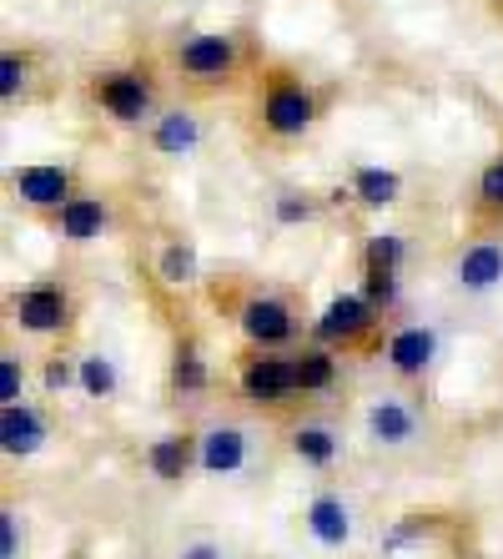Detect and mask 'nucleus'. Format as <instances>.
Returning a JSON list of instances; mask_svg holds the SVG:
<instances>
[{
  "mask_svg": "<svg viewBox=\"0 0 503 559\" xmlns=\"http://www.w3.org/2000/svg\"><path fill=\"white\" fill-rule=\"evenodd\" d=\"M362 429H368L373 449H408V443H418V408L403 393H378L362 414Z\"/></svg>",
  "mask_w": 503,
  "mask_h": 559,
  "instance_id": "9",
  "label": "nucleus"
},
{
  "mask_svg": "<svg viewBox=\"0 0 503 559\" xmlns=\"http://www.w3.org/2000/svg\"><path fill=\"white\" fill-rule=\"evenodd\" d=\"M31 81H36V51H26V46L15 51V46H11V51L0 56V102H5V106L26 102Z\"/></svg>",
  "mask_w": 503,
  "mask_h": 559,
  "instance_id": "22",
  "label": "nucleus"
},
{
  "mask_svg": "<svg viewBox=\"0 0 503 559\" xmlns=\"http://www.w3.org/2000/svg\"><path fill=\"white\" fill-rule=\"evenodd\" d=\"M247 459H252V433H247L242 424H212V429L202 433V459H196L202 474L232 479V474L247 468Z\"/></svg>",
  "mask_w": 503,
  "mask_h": 559,
  "instance_id": "13",
  "label": "nucleus"
},
{
  "mask_svg": "<svg viewBox=\"0 0 503 559\" xmlns=\"http://www.w3.org/2000/svg\"><path fill=\"white\" fill-rule=\"evenodd\" d=\"M318 212H323V202L312 192H277L272 197V222L277 227H302V222H318Z\"/></svg>",
  "mask_w": 503,
  "mask_h": 559,
  "instance_id": "27",
  "label": "nucleus"
},
{
  "mask_svg": "<svg viewBox=\"0 0 503 559\" xmlns=\"http://www.w3.org/2000/svg\"><path fill=\"white\" fill-rule=\"evenodd\" d=\"M474 222H503V152L474 182Z\"/></svg>",
  "mask_w": 503,
  "mask_h": 559,
  "instance_id": "24",
  "label": "nucleus"
},
{
  "mask_svg": "<svg viewBox=\"0 0 503 559\" xmlns=\"http://www.w3.org/2000/svg\"><path fill=\"white\" fill-rule=\"evenodd\" d=\"M142 459H146V468H152L161 484H181L196 468V459H202V433H192V429L161 433V439L146 443Z\"/></svg>",
  "mask_w": 503,
  "mask_h": 559,
  "instance_id": "15",
  "label": "nucleus"
},
{
  "mask_svg": "<svg viewBox=\"0 0 503 559\" xmlns=\"http://www.w3.org/2000/svg\"><path fill=\"white\" fill-rule=\"evenodd\" d=\"M287 449H292L297 464H308V468H333L337 454H343V433H337L333 424H323V418H302V424L287 433Z\"/></svg>",
  "mask_w": 503,
  "mask_h": 559,
  "instance_id": "19",
  "label": "nucleus"
},
{
  "mask_svg": "<svg viewBox=\"0 0 503 559\" xmlns=\"http://www.w3.org/2000/svg\"><path fill=\"white\" fill-rule=\"evenodd\" d=\"M177 559H227V545L207 539V534H196V539H181L177 545Z\"/></svg>",
  "mask_w": 503,
  "mask_h": 559,
  "instance_id": "31",
  "label": "nucleus"
},
{
  "mask_svg": "<svg viewBox=\"0 0 503 559\" xmlns=\"http://www.w3.org/2000/svg\"><path fill=\"white\" fill-rule=\"evenodd\" d=\"M237 399L258 414H287V408L302 404V389H297V368H292V353H258L247 348L237 358Z\"/></svg>",
  "mask_w": 503,
  "mask_h": 559,
  "instance_id": "4",
  "label": "nucleus"
},
{
  "mask_svg": "<svg viewBox=\"0 0 503 559\" xmlns=\"http://www.w3.org/2000/svg\"><path fill=\"white\" fill-rule=\"evenodd\" d=\"M503 283V242L499 237H478L453 258V287L458 293H493Z\"/></svg>",
  "mask_w": 503,
  "mask_h": 559,
  "instance_id": "14",
  "label": "nucleus"
},
{
  "mask_svg": "<svg viewBox=\"0 0 503 559\" xmlns=\"http://www.w3.org/2000/svg\"><path fill=\"white\" fill-rule=\"evenodd\" d=\"M348 192H352V202H358L362 212H387L403 197V171H393V167H358V171H352V182H348Z\"/></svg>",
  "mask_w": 503,
  "mask_h": 559,
  "instance_id": "21",
  "label": "nucleus"
},
{
  "mask_svg": "<svg viewBox=\"0 0 503 559\" xmlns=\"http://www.w3.org/2000/svg\"><path fill=\"white\" fill-rule=\"evenodd\" d=\"M5 312L26 338H65L76 328V293L65 287V277H36L5 298Z\"/></svg>",
  "mask_w": 503,
  "mask_h": 559,
  "instance_id": "5",
  "label": "nucleus"
},
{
  "mask_svg": "<svg viewBox=\"0 0 503 559\" xmlns=\"http://www.w3.org/2000/svg\"><path fill=\"white\" fill-rule=\"evenodd\" d=\"M312 343L333 353H378L383 348V312L362 293H333L312 323Z\"/></svg>",
  "mask_w": 503,
  "mask_h": 559,
  "instance_id": "6",
  "label": "nucleus"
},
{
  "mask_svg": "<svg viewBox=\"0 0 503 559\" xmlns=\"http://www.w3.org/2000/svg\"><path fill=\"white\" fill-rule=\"evenodd\" d=\"M478 559H483V555H478Z\"/></svg>",
  "mask_w": 503,
  "mask_h": 559,
  "instance_id": "33",
  "label": "nucleus"
},
{
  "mask_svg": "<svg viewBox=\"0 0 503 559\" xmlns=\"http://www.w3.org/2000/svg\"><path fill=\"white\" fill-rule=\"evenodd\" d=\"M146 142H152L156 156H192L202 146V117H196L192 106H167L161 117L146 127Z\"/></svg>",
  "mask_w": 503,
  "mask_h": 559,
  "instance_id": "16",
  "label": "nucleus"
},
{
  "mask_svg": "<svg viewBox=\"0 0 503 559\" xmlns=\"http://www.w3.org/2000/svg\"><path fill=\"white\" fill-rule=\"evenodd\" d=\"M156 277L167 287H192L196 283V248L192 242H181V237L161 242V252H156Z\"/></svg>",
  "mask_w": 503,
  "mask_h": 559,
  "instance_id": "23",
  "label": "nucleus"
},
{
  "mask_svg": "<svg viewBox=\"0 0 503 559\" xmlns=\"http://www.w3.org/2000/svg\"><path fill=\"white\" fill-rule=\"evenodd\" d=\"M247 66V40L237 31H192L171 46V71L181 86L192 92H221L242 76Z\"/></svg>",
  "mask_w": 503,
  "mask_h": 559,
  "instance_id": "2",
  "label": "nucleus"
},
{
  "mask_svg": "<svg viewBox=\"0 0 503 559\" xmlns=\"http://www.w3.org/2000/svg\"><path fill=\"white\" fill-rule=\"evenodd\" d=\"M11 404H26V364L15 348H5L0 353V408Z\"/></svg>",
  "mask_w": 503,
  "mask_h": 559,
  "instance_id": "28",
  "label": "nucleus"
},
{
  "mask_svg": "<svg viewBox=\"0 0 503 559\" xmlns=\"http://www.w3.org/2000/svg\"><path fill=\"white\" fill-rule=\"evenodd\" d=\"M5 187H11V197L26 212H46V217H56V212L81 192L76 171L65 167V162H31V167H15L11 177H5Z\"/></svg>",
  "mask_w": 503,
  "mask_h": 559,
  "instance_id": "8",
  "label": "nucleus"
},
{
  "mask_svg": "<svg viewBox=\"0 0 503 559\" xmlns=\"http://www.w3.org/2000/svg\"><path fill=\"white\" fill-rule=\"evenodd\" d=\"M167 389L171 399H202V393L212 389V364H207V348H202V338H196L192 328L187 333H177V343H171V364H167Z\"/></svg>",
  "mask_w": 503,
  "mask_h": 559,
  "instance_id": "11",
  "label": "nucleus"
},
{
  "mask_svg": "<svg viewBox=\"0 0 503 559\" xmlns=\"http://www.w3.org/2000/svg\"><path fill=\"white\" fill-rule=\"evenodd\" d=\"M292 368H297V389H302V399H323V393L337 389V353L323 348V343L297 348Z\"/></svg>",
  "mask_w": 503,
  "mask_h": 559,
  "instance_id": "20",
  "label": "nucleus"
},
{
  "mask_svg": "<svg viewBox=\"0 0 503 559\" xmlns=\"http://www.w3.org/2000/svg\"><path fill=\"white\" fill-rule=\"evenodd\" d=\"M117 364H111V358H106V353H86V358H81V383L76 389L86 393V399H111V393H117Z\"/></svg>",
  "mask_w": 503,
  "mask_h": 559,
  "instance_id": "26",
  "label": "nucleus"
},
{
  "mask_svg": "<svg viewBox=\"0 0 503 559\" xmlns=\"http://www.w3.org/2000/svg\"><path fill=\"white\" fill-rule=\"evenodd\" d=\"M302 524H308V534L323 549H348V539H352V509H348V499L333 495V489H323V495L308 499Z\"/></svg>",
  "mask_w": 503,
  "mask_h": 559,
  "instance_id": "17",
  "label": "nucleus"
},
{
  "mask_svg": "<svg viewBox=\"0 0 503 559\" xmlns=\"http://www.w3.org/2000/svg\"><path fill=\"white\" fill-rule=\"evenodd\" d=\"M323 121V96L308 76H297L292 66H267L258 71V131L277 146L302 142Z\"/></svg>",
  "mask_w": 503,
  "mask_h": 559,
  "instance_id": "1",
  "label": "nucleus"
},
{
  "mask_svg": "<svg viewBox=\"0 0 503 559\" xmlns=\"http://www.w3.org/2000/svg\"><path fill=\"white\" fill-rule=\"evenodd\" d=\"M26 555V530H21V514L11 504L0 509V559H21Z\"/></svg>",
  "mask_w": 503,
  "mask_h": 559,
  "instance_id": "30",
  "label": "nucleus"
},
{
  "mask_svg": "<svg viewBox=\"0 0 503 559\" xmlns=\"http://www.w3.org/2000/svg\"><path fill=\"white\" fill-rule=\"evenodd\" d=\"M51 227H56V237H61V242H71V248L101 242V237L111 233V202H106L101 192H76L51 217Z\"/></svg>",
  "mask_w": 503,
  "mask_h": 559,
  "instance_id": "10",
  "label": "nucleus"
},
{
  "mask_svg": "<svg viewBox=\"0 0 503 559\" xmlns=\"http://www.w3.org/2000/svg\"><path fill=\"white\" fill-rule=\"evenodd\" d=\"M46 439H51V429H46V414H40L36 404L0 408V449H5V459L40 454V449H46Z\"/></svg>",
  "mask_w": 503,
  "mask_h": 559,
  "instance_id": "18",
  "label": "nucleus"
},
{
  "mask_svg": "<svg viewBox=\"0 0 503 559\" xmlns=\"http://www.w3.org/2000/svg\"><path fill=\"white\" fill-rule=\"evenodd\" d=\"M86 102L117 127H152L156 111V76L152 66H101L86 76Z\"/></svg>",
  "mask_w": 503,
  "mask_h": 559,
  "instance_id": "3",
  "label": "nucleus"
},
{
  "mask_svg": "<svg viewBox=\"0 0 503 559\" xmlns=\"http://www.w3.org/2000/svg\"><path fill=\"white\" fill-rule=\"evenodd\" d=\"M71 383H81V358H71V353H51L46 364H40V389L51 393H65Z\"/></svg>",
  "mask_w": 503,
  "mask_h": 559,
  "instance_id": "29",
  "label": "nucleus"
},
{
  "mask_svg": "<svg viewBox=\"0 0 503 559\" xmlns=\"http://www.w3.org/2000/svg\"><path fill=\"white\" fill-rule=\"evenodd\" d=\"M383 358L387 368L403 378V383H418V378L433 368V358H439V333L433 328H393L383 343Z\"/></svg>",
  "mask_w": 503,
  "mask_h": 559,
  "instance_id": "12",
  "label": "nucleus"
},
{
  "mask_svg": "<svg viewBox=\"0 0 503 559\" xmlns=\"http://www.w3.org/2000/svg\"><path fill=\"white\" fill-rule=\"evenodd\" d=\"M232 318H237V333L247 338V348H258V353H283L287 343L297 338V328H302L292 298L262 293V287H252V293L237 302Z\"/></svg>",
  "mask_w": 503,
  "mask_h": 559,
  "instance_id": "7",
  "label": "nucleus"
},
{
  "mask_svg": "<svg viewBox=\"0 0 503 559\" xmlns=\"http://www.w3.org/2000/svg\"><path fill=\"white\" fill-rule=\"evenodd\" d=\"M433 534H439V514H403V520L387 524V534H383V555L414 549V545H423V539H433Z\"/></svg>",
  "mask_w": 503,
  "mask_h": 559,
  "instance_id": "25",
  "label": "nucleus"
},
{
  "mask_svg": "<svg viewBox=\"0 0 503 559\" xmlns=\"http://www.w3.org/2000/svg\"><path fill=\"white\" fill-rule=\"evenodd\" d=\"M483 5H489V11H493V15H503V0H483Z\"/></svg>",
  "mask_w": 503,
  "mask_h": 559,
  "instance_id": "32",
  "label": "nucleus"
}]
</instances>
